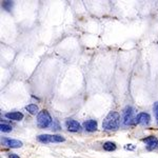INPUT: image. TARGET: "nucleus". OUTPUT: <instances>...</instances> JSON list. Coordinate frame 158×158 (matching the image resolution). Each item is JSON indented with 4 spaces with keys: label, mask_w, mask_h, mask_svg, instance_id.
Listing matches in <instances>:
<instances>
[{
    "label": "nucleus",
    "mask_w": 158,
    "mask_h": 158,
    "mask_svg": "<svg viewBox=\"0 0 158 158\" xmlns=\"http://www.w3.org/2000/svg\"><path fill=\"white\" fill-rule=\"evenodd\" d=\"M133 108L132 106H126V109L123 110L122 113V120H123V124L128 126V124H133L134 117H133Z\"/></svg>",
    "instance_id": "3"
},
{
    "label": "nucleus",
    "mask_w": 158,
    "mask_h": 158,
    "mask_svg": "<svg viewBox=\"0 0 158 158\" xmlns=\"http://www.w3.org/2000/svg\"><path fill=\"white\" fill-rule=\"evenodd\" d=\"M151 121V117L146 112H142V113H139L138 115L135 117L133 124H142V126H148Z\"/></svg>",
    "instance_id": "4"
},
{
    "label": "nucleus",
    "mask_w": 158,
    "mask_h": 158,
    "mask_svg": "<svg viewBox=\"0 0 158 158\" xmlns=\"http://www.w3.org/2000/svg\"><path fill=\"white\" fill-rule=\"evenodd\" d=\"M37 140L39 142H42V143H50V142H53V135H50V134L39 135V136L37 137Z\"/></svg>",
    "instance_id": "10"
},
{
    "label": "nucleus",
    "mask_w": 158,
    "mask_h": 158,
    "mask_svg": "<svg viewBox=\"0 0 158 158\" xmlns=\"http://www.w3.org/2000/svg\"><path fill=\"white\" fill-rule=\"evenodd\" d=\"M142 141L147 144L148 151H154L158 149V139L155 136H149L142 139Z\"/></svg>",
    "instance_id": "5"
},
{
    "label": "nucleus",
    "mask_w": 158,
    "mask_h": 158,
    "mask_svg": "<svg viewBox=\"0 0 158 158\" xmlns=\"http://www.w3.org/2000/svg\"><path fill=\"white\" fill-rule=\"evenodd\" d=\"M6 117L7 119H11V120L15 121H20L23 119V114L20 113V112H11V113H6Z\"/></svg>",
    "instance_id": "9"
},
{
    "label": "nucleus",
    "mask_w": 158,
    "mask_h": 158,
    "mask_svg": "<svg viewBox=\"0 0 158 158\" xmlns=\"http://www.w3.org/2000/svg\"><path fill=\"white\" fill-rule=\"evenodd\" d=\"M97 127H98L97 121L94 120V119H89V120L83 122V129H85V131H88V132L96 131V130H97Z\"/></svg>",
    "instance_id": "8"
},
{
    "label": "nucleus",
    "mask_w": 158,
    "mask_h": 158,
    "mask_svg": "<svg viewBox=\"0 0 158 158\" xmlns=\"http://www.w3.org/2000/svg\"><path fill=\"white\" fill-rule=\"evenodd\" d=\"M65 127L70 132H73V133H77L81 130V126L78 121L74 120V119H68L65 121Z\"/></svg>",
    "instance_id": "6"
},
{
    "label": "nucleus",
    "mask_w": 158,
    "mask_h": 158,
    "mask_svg": "<svg viewBox=\"0 0 158 158\" xmlns=\"http://www.w3.org/2000/svg\"><path fill=\"white\" fill-rule=\"evenodd\" d=\"M2 142L4 143V146H6L7 148H11V149H18V148L22 147V142L17 139L3 138L2 139Z\"/></svg>",
    "instance_id": "7"
},
{
    "label": "nucleus",
    "mask_w": 158,
    "mask_h": 158,
    "mask_svg": "<svg viewBox=\"0 0 158 158\" xmlns=\"http://www.w3.org/2000/svg\"><path fill=\"white\" fill-rule=\"evenodd\" d=\"M2 7H3L6 11L10 12L13 7V1H3L2 2Z\"/></svg>",
    "instance_id": "14"
},
{
    "label": "nucleus",
    "mask_w": 158,
    "mask_h": 158,
    "mask_svg": "<svg viewBox=\"0 0 158 158\" xmlns=\"http://www.w3.org/2000/svg\"><path fill=\"white\" fill-rule=\"evenodd\" d=\"M25 110H27V112H29L30 114H32V115H38L39 114V109H38V106L34 103H31L29 106H25Z\"/></svg>",
    "instance_id": "11"
},
{
    "label": "nucleus",
    "mask_w": 158,
    "mask_h": 158,
    "mask_svg": "<svg viewBox=\"0 0 158 158\" xmlns=\"http://www.w3.org/2000/svg\"><path fill=\"white\" fill-rule=\"evenodd\" d=\"M0 130H1V132H3V133H10V132H12L13 129L10 124L1 122V124H0Z\"/></svg>",
    "instance_id": "13"
},
{
    "label": "nucleus",
    "mask_w": 158,
    "mask_h": 158,
    "mask_svg": "<svg viewBox=\"0 0 158 158\" xmlns=\"http://www.w3.org/2000/svg\"><path fill=\"white\" fill-rule=\"evenodd\" d=\"M120 124V115L118 112L112 111L106 115L102 122V128L106 131H116Z\"/></svg>",
    "instance_id": "1"
},
{
    "label": "nucleus",
    "mask_w": 158,
    "mask_h": 158,
    "mask_svg": "<svg viewBox=\"0 0 158 158\" xmlns=\"http://www.w3.org/2000/svg\"><path fill=\"white\" fill-rule=\"evenodd\" d=\"M52 117H51L50 113L45 110L39 112V114L37 115V126L40 129H47L52 124Z\"/></svg>",
    "instance_id": "2"
},
{
    "label": "nucleus",
    "mask_w": 158,
    "mask_h": 158,
    "mask_svg": "<svg viewBox=\"0 0 158 158\" xmlns=\"http://www.w3.org/2000/svg\"><path fill=\"white\" fill-rule=\"evenodd\" d=\"M103 150L106 152H112L116 150V143L112 141H106L103 143Z\"/></svg>",
    "instance_id": "12"
},
{
    "label": "nucleus",
    "mask_w": 158,
    "mask_h": 158,
    "mask_svg": "<svg viewBox=\"0 0 158 158\" xmlns=\"http://www.w3.org/2000/svg\"><path fill=\"white\" fill-rule=\"evenodd\" d=\"M153 109H154L155 119H156V121H157V123H158V101L154 103V106H153Z\"/></svg>",
    "instance_id": "15"
},
{
    "label": "nucleus",
    "mask_w": 158,
    "mask_h": 158,
    "mask_svg": "<svg viewBox=\"0 0 158 158\" xmlns=\"http://www.w3.org/2000/svg\"><path fill=\"white\" fill-rule=\"evenodd\" d=\"M9 158H20L19 156H17L16 154H10L9 155Z\"/></svg>",
    "instance_id": "17"
},
{
    "label": "nucleus",
    "mask_w": 158,
    "mask_h": 158,
    "mask_svg": "<svg viewBox=\"0 0 158 158\" xmlns=\"http://www.w3.org/2000/svg\"><path fill=\"white\" fill-rule=\"evenodd\" d=\"M124 149L132 151V150H134V149H135V146H134V144H126V146H124Z\"/></svg>",
    "instance_id": "16"
}]
</instances>
